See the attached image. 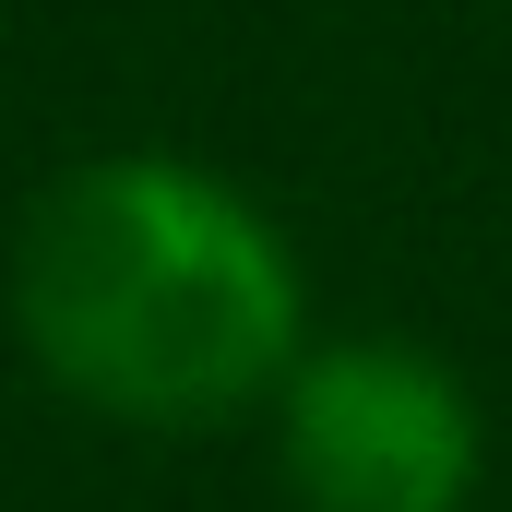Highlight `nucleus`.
<instances>
[{
	"label": "nucleus",
	"instance_id": "1",
	"mask_svg": "<svg viewBox=\"0 0 512 512\" xmlns=\"http://www.w3.org/2000/svg\"><path fill=\"white\" fill-rule=\"evenodd\" d=\"M12 334L120 429H215L274 405L310 358V274L227 167L108 143L24 203Z\"/></svg>",
	"mask_w": 512,
	"mask_h": 512
},
{
	"label": "nucleus",
	"instance_id": "2",
	"mask_svg": "<svg viewBox=\"0 0 512 512\" xmlns=\"http://www.w3.org/2000/svg\"><path fill=\"white\" fill-rule=\"evenodd\" d=\"M274 453L310 512H465L489 477L477 393L417 334H310L274 393Z\"/></svg>",
	"mask_w": 512,
	"mask_h": 512
}]
</instances>
